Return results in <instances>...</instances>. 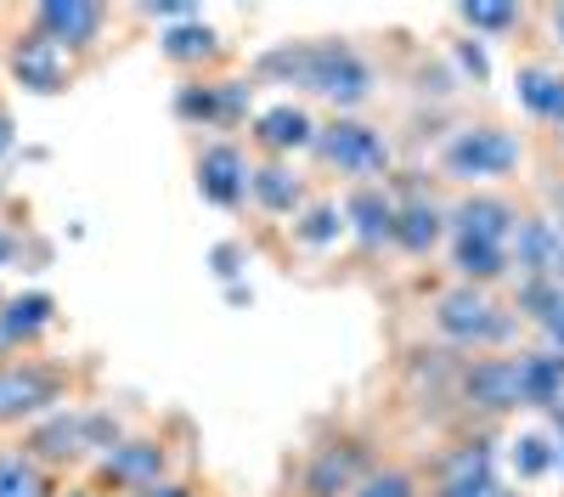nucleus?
<instances>
[{"mask_svg": "<svg viewBox=\"0 0 564 497\" xmlns=\"http://www.w3.org/2000/svg\"><path fill=\"white\" fill-rule=\"evenodd\" d=\"M520 305L536 316V323L547 328V339H553V350L564 356V283H553V278H536V283H525L520 289Z\"/></svg>", "mask_w": 564, "mask_h": 497, "instance_id": "obj_20", "label": "nucleus"}, {"mask_svg": "<svg viewBox=\"0 0 564 497\" xmlns=\"http://www.w3.org/2000/svg\"><path fill=\"white\" fill-rule=\"evenodd\" d=\"M558 283H564V260H558Z\"/></svg>", "mask_w": 564, "mask_h": 497, "instance_id": "obj_38", "label": "nucleus"}, {"mask_svg": "<svg viewBox=\"0 0 564 497\" xmlns=\"http://www.w3.org/2000/svg\"><path fill=\"white\" fill-rule=\"evenodd\" d=\"M316 153L345 175H384L390 170L384 136L372 125H361V119H334L327 130H316Z\"/></svg>", "mask_w": 564, "mask_h": 497, "instance_id": "obj_2", "label": "nucleus"}, {"mask_svg": "<svg viewBox=\"0 0 564 497\" xmlns=\"http://www.w3.org/2000/svg\"><path fill=\"white\" fill-rule=\"evenodd\" d=\"M215 271H220V278H231V271H238V249H215Z\"/></svg>", "mask_w": 564, "mask_h": 497, "instance_id": "obj_33", "label": "nucleus"}, {"mask_svg": "<svg viewBox=\"0 0 564 497\" xmlns=\"http://www.w3.org/2000/svg\"><path fill=\"white\" fill-rule=\"evenodd\" d=\"M0 497H52L40 464L29 458H0Z\"/></svg>", "mask_w": 564, "mask_h": 497, "instance_id": "obj_24", "label": "nucleus"}, {"mask_svg": "<svg viewBox=\"0 0 564 497\" xmlns=\"http://www.w3.org/2000/svg\"><path fill=\"white\" fill-rule=\"evenodd\" d=\"M441 233H446V220H441L435 204H401V209H395V244H401V249L430 255V249L441 244Z\"/></svg>", "mask_w": 564, "mask_h": 497, "instance_id": "obj_18", "label": "nucleus"}, {"mask_svg": "<svg viewBox=\"0 0 564 497\" xmlns=\"http://www.w3.org/2000/svg\"><path fill=\"white\" fill-rule=\"evenodd\" d=\"M457 480H491V446H486V441L463 446L457 458L446 464V486H457Z\"/></svg>", "mask_w": 564, "mask_h": 497, "instance_id": "obj_25", "label": "nucleus"}, {"mask_svg": "<svg viewBox=\"0 0 564 497\" xmlns=\"http://www.w3.org/2000/svg\"><path fill=\"white\" fill-rule=\"evenodd\" d=\"M452 226H457V238H480V244H502V249H508L520 215H513L502 198H468V204H457Z\"/></svg>", "mask_w": 564, "mask_h": 497, "instance_id": "obj_13", "label": "nucleus"}, {"mask_svg": "<svg viewBox=\"0 0 564 497\" xmlns=\"http://www.w3.org/2000/svg\"><path fill=\"white\" fill-rule=\"evenodd\" d=\"M520 102L536 114V119H547V125H564V74H553V68H520Z\"/></svg>", "mask_w": 564, "mask_h": 497, "instance_id": "obj_17", "label": "nucleus"}, {"mask_svg": "<svg viewBox=\"0 0 564 497\" xmlns=\"http://www.w3.org/2000/svg\"><path fill=\"white\" fill-rule=\"evenodd\" d=\"M45 323H52V300H45V294H18V300L0 305V334H7V345L34 339Z\"/></svg>", "mask_w": 564, "mask_h": 497, "instance_id": "obj_22", "label": "nucleus"}, {"mask_svg": "<svg viewBox=\"0 0 564 497\" xmlns=\"http://www.w3.org/2000/svg\"><path fill=\"white\" fill-rule=\"evenodd\" d=\"M260 74H289V85H305L316 97L356 108L372 97V68L350 52L345 40H316V45H282V52L260 57Z\"/></svg>", "mask_w": 564, "mask_h": 497, "instance_id": "obj_1", "label": "nucleus"}, {"mask_svg": "<svg viewBox=\"0 0 564 497\" xmlns=\"http://www.w3.org/2000/svg\"><path fill=\"white\" fill-rule=\"evenodd\" d=\"M441 497H508L497 480H457V486H441Z\"/></svg>", "mask_w": 564, "mask_h": 497, "instance_id": "obj_31", "label": "nucleus"}, {"mask_svg": "<svg viewBox=\"0 0 564 497\" xmlns=\"http://www.w3.org/2000/svg\"><path fill=\"white\" fill-rule=\"evenodd\" d=\"M345 215H350V226H356V238H361V244H384V238H395V204H390L384 193H372V187L350 193Z\"/></svg>", "mask_w": 564, "mask_h": 497, "instance_id": "obj_16", "label": "nucleus"}, {"mask_svg": "<svg viewBox=\"0 0 564 497\" xmlns=\"http://www.w3.org/2000/svg\"><path fill=\"white\" fill-rule=\"evenodd\" d=\"M12 74H18L29 90H40V97H52V90L68 85L74 63H68L63 45H52L45 34H29V40H18V52H12Z\"/></svg>", "mask_w": 564, "mask_h": 497, "instance_id": "obj_11", "label": "nucleus"}, {"mask_svg": "<svg viewBox=\"0 0 564 497\" xmlns=\"http://www.w3.org/2000/svg\"><path fill=\"white\" fill-rule=\"evenodd\" d=\"M159 40H164V57H170V63H204V57H215V52H220V40H215V29H209L204 18L170 23Z\"/></svg>", "mask_w": 564, "mask_h": 497, "instance_id": "obj_21", "label": "nucleus"}, {"mask_svg": "<svg viewBox=\"0 0 564 497\" xmlns=\"http://www.w3.org/2000/svg\"><path fill=\"white\" fill-rule=\"evenodd\" d=\"M74 497H90V491H74Z\"/></svg>", "mask_w": 564, "mask_h": 497, "instance_id": "obj_39", "label": "nucleus"}, {"mask_svg": "<svg viewBox=\"0 0 564 497\" xmlns=\"http://www.w3.org/2000/svg\"><path fill=\"white\" fill-rule=\"evenodd\" d=\"M435 323H441V334H452L457 345H491V339L508 334V316H502L480 289H452V294L441 300V311H435Z\"/></svg>", "mask_w": 564, "mask_h": 497, "instance_id": "obj_7", "label": "nucleus"}, {"mask_svg": "<svg viewBox=\"0 0 564 497\" xmlns=\"http://www.w3.org/2000/svg\"><path fill=\"white\" fill-rule=\"evenodd\" d=\"M198 193L220 209H238L243 193H249V159L231 148V142H215L204 159H198Z\"/></svg>", "mask_w": 564, "mask_h": 497, "instance_id": "obj_10", "label": "nucleus"}, {"mask_svg": "<svg viewBox=\"0 0 564 497\" xmlns=\"http://www.w3.org/2000/svg\"><path fill=\"white\" fill-rule=\"evenodd\" d=\"M63 401V379L40 361H12L0 368V424H23V419H40Z\"/></svg>", "mask_w": 564, "mask_h": 497, "instance_id": "obj_3", "label": "nucleus"}, {"mask_svg": "<svg viewBox=\"0 0 564 497\" xmlns=\"http://www.w3.org/2000/svg\"><path fill=\"white\" fill-rule=\"evenodd\" d=\"M12 153V119H7V108H0V159Z\"/></svg>", "mask_w": 564, "mask_h": 497, "instance_id": "obj_35", "label": "nucleus"}, {"mask_svg": "<svg viewBox=\"0 0 564 497\" xmlns=\"http://www.w3.org/2000/svg\"><path fill=\"white\" fill-rule=\"evenodd\" d=\"M547 464H553V446L542 435H520V441H513V469H520L525 480L547 475Z\"/></svg>", "mask_w": 564, "mask_h": 497, "instance_id": "obj_26", "label": "nucleus"}, {"mask_svg": "<svg viewBox=\"0 0 564 497\" xmlns=\"http://www.w3.org/2000/svg\"><path fill=\"white\" fill-rule=\"evenodd\" d=\"M102 475L113 486H130V491L159 486L164 480V446L159 441H119L108 458H102Z\"/></svg>", "mask_w": 564, "mask_h": 497, "instance_id": "obj_12", "label": "nucleus"}, {"mask_svg": "<svg viewBox=\"0 0 564 497\" xmlns=\"http://www.w3.org/2000/svg\"><path fill=\"white\" fill-rule=\"evenodd\" d=\"M513 164H520V142H513L508 130H491V125L463 130L446 148V170L457 181H491V175H508Z\"/></svg>", "mask_w": 564, "mask_h": 497, "instance_id": "obj_4", "label": "nucleus"}, {"mask_svg": "<svg viewBox=\"0 0 564 497\" xmlns=\"http://www.w3.org/2000/svg\"><path fill=\"white\" fill-rule=\"evenodd\" d=\"M350 497H412V475H401V469L367 475V480H361V491H350Z\"/></svg>", "mask_w": 564, "mask_h": 497, "instance_id": "obj_30", "label": "nucleus"}, {"mask_svg": "<svg viewBox=\"0 0 564 497\" xmlns=\"http://www.w3.org/2000/svg\"><path fill=\"white\" fill-rule=\"evenodd\" d=\"M181 119H204V125H220V85H193V90H181Z\"/></svg>", "mask_w": 564, "mask_h": 497, "instance_id": "obj_27", "label": "nucleus"}, {"mask_svg": "<svg viewBox=\"0 0 564 497\" xmlns=\"http://www.w3.org/2000/svg\"><path fill=\"white\" fill-rule=\"evenodd\" d=\"M558 40H564V12H558Z\"/></svg>", "mask_w": 564, "mask_h": 497, "instance_id": "obj_37", "label": "nucleus"}, {"mask_svg": "<svg viewBox=\"0 0 564 497\" xmlns=\"http://www.w3.org/2000/svg\"><path fill=\"white\" fill-rule=\"evenodd\" d=\"M249 193H254V204H260V209H271V215H294V209H300V198H305L300 175H294V170H282V164L249 170Z\"/></svg>", "mask_w": 564, "mask_h": 497, "instance_id": "obj_15", "label": "nucleus"}, {"mask_svg": "<svg viewBox=\"0 0 564 497\" xmlns=\"http://www.w3.org/2000/svg\"><path fill=\"white\" fill-rule=\"evenodd\" d=\"M339 226H345V220H339V209H327V204H322V209H311V215L300 220V238L322 249V244H334V238H339Z\"/></svg>", "mask_w": 564, "mask_h": 497, "instance_id": "obj_29", "label": "nucleus"}, {"mask_svg": "<svg viewBox=\"0 0 564 497\" xmlns=\"http://www.w3.org/2000/svg\"><path fill=\"white\" fill-rule=\"evenodd\" d=\"M254 136L271 148V153H294V148H316V125H311V114L305 108H294V102H276V108H265L260 119H254Z\"/></svg>", "mask_w": 564, "mask_h": 497, "instance_id": "obj_14", "label": "nucleus"}, {"mask_svg": "<svg viewBox=\"0 0 564 497\" xmlns=\"http://www.w3.org/2000/svg\"><path fill=\"white\" fill-rule=\"evenodd\" d=\"M372 475V458L361 441H327L316 446V458L305 469V497H350Z\"/></svg>", "mask_w": 564, "mask_h": 497, "instance_id": "obj_6", "label": "nucleus"}, {"mask_svg": "<svg viewBox=\"0 0 564 497\" xmlns=\"http://www.w3.org/2000/svg\"><path fill=\"white\" fill-rule=\"evenodd\" d=\"M90 446H119V430L108 419H90V413H57L52 424H40L29 435V452L45 464H63V458H79Z\"/></svg>", "mask_w": 564, "mask_h": 497, "instance_id": "obj_5", "label": "nucleus"}, {"mask_svg": "<svg viewBox=\"0 0 564 497\" xmlns=\"http://www.w3.org/2000/svg\"><path fill=\"white\" fill-rule=\"evenodd\" d=\"M102 23H108V12L97 0H45L34 12V34H45L52 45H63V52H85V45L102 34Z\"/></svg>", "mask_w": 564, "mask_h": 497, "instance_id": "obj_8", "label": "nucleus"}, {"mask_svg": "<svg viewBox=\"0 0 564 497\" xmlns=\"http://www.w3.org/2000/svg\"><path fill=\"white\" fill-rule=\"evenodd\" d=\"M463 23L480 29V34H508L520 23V7H463Z\"/></svg>", "mask_w": 564, "mask_h": 497, "instance_id": "obj_28", "label": "nucleus"}, {"mask_svg": "<svg viewBox=\"0 0 564 497\" xmlns=\"http://www.w3.org/2000/svg\"><path fill=\"white\" fill-rule=\"evenodd\" d=\"M130 497H193V491L175 486V480H159V486H141V491H130Z\"/></svg>", "mask_w": 564, "mask_h": 497, "instance_id": "obj_32", "label": "nucleus"}, {"mask_svg": "<svg viewBox=\"0 0 564 497\" xmlns=\"http://www.w3.org/2000/svg\"><path fill=\"white\" fill-rule=\"evenodd\" d=\"M457 271L468 283H491V278H502L508 271V249L502 244H480V238H457Z\"/></svg>", "mask_w": 564, "mask_h": 497, "instance_id": "obj_23", "label": "nucleus"}, {"mask_svg": "<svg viewBox=\"0 0 564 497\" xmlns=\"http://www.w3.org/2000/svg\"><path fill=\"white\" fill-rule=\"evenodd\" d=\"M525 368V407H558L564 401V356L542 350V356H520Z\"/></svg>", "mask_w": 564, "mask_h": 497, "instance_id": "obj_19", "label": "nucleus"}, {"mask_svg": "<svg viewBox=\"0 0 564 497\" xmlns=\"http://www.w3.org/2000/svg\"><path fill=\"white\" fill-rule=\"evenodd\" d=\"M558 441H564V401H558ZM564 452V446H558Z\"/></svg>", "mask_w": 564, "mask_h": 497, "instance_id": "obj_36", "label": "nucleus"}, {"mask_svg": "<svg viewBox=\"0 0 564 497\" xmlns=\"http://www.w3.org/2000/svg\"><path fill=\"white\" fill-rule=\"evenodd\" d=\"M18 260V238L7 233V226H0V266H12Z\"/></svg>", "mask_w": 564, "mask_h": 497, "instance_id": "obj_34", "label": "nucleus"}, {"mask_svg": "<svg viewBox=\"0 0 564 497\" xmlns=\"http://www.w3.org/2000/svg\"><path fill=\"white\" fill-rule=\"evenodd\" d=\"M468 401L486 407V413H508V407H525V368L513 356H486L468 368Z\"/></svg>", "mask_w": 564, "mask_h": 497, "instance_id": "obj_9", "label": "nucleus"}]
</instances>
